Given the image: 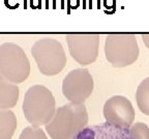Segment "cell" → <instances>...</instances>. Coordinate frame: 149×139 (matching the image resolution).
<instances>
[{"label":"cell","instance_id":"6da1fadb","mask_svg":"<svg viewBox=\"0 0 149 139\" xmlns=\"http://www.w3.org/2000/svg\"><path fill=\"white\" fill-rule=\"evenodd\" d=\"M87 124L88 112L85 105L68 103L56 109L45 128L52 139H72L86 128Z\"/></svg>","mask_w":149,"mask_h":139},{"label":"cell","instance_id":"7a4b0ae2","mask_svg":"<svg viewBox=\"0 0 149 139\" xmlns=\"http://www.w3.org/2000/svg\"><path fill=\"white\" fill-rule=\"evenodd\" d=\"M22 110L31 126H46L56 111L55 98L51 91L45 86H31L24 95Z\"/></svg>","mask_w":149,"mask_h":139},{"label":"cell","instance_id":"3957f363","mask_svg":"<svg viewBox=\"0 0 149 139\" xmlns=\"http://www.w3.org/2000/svg\"><path fill=\"white\" fill-rule=\"evenodd\" d=\"M31 55L38 70L47 76L60 73L66 64V55L62 44L50 37L35 41L31 47Z\"/></svg>","mask_w":149,"mask_h":139},{"label":"cell","instance_id":"277c9868","mask_svg":"<svg viewBox=\"0 0 149 139\" xmlns=\"http://www.w3.org/2000/svg\"><path fill=\"white\" fill-rule=\"evenodd\" d=\"M30 74V62L21 46L14 42L0 44V75L7 81L20 83Z\"/></svg>","mask_w":149,"mask_h":139},{"label":"cell","instance_id":"5b68a950","mask_svg":"<svg viewBox=\"0 0 149 139\" xmlns=\"http://www.w3.org/2000/svg\"><path fill=\"white\" fill-rule=\"evenodd\" d=\"M139 54L140 50L135 34L110 33L106 37V59L114 67L130 66L138 59Z\"/></svg>","mask_w":149,"mask_h":139},{"label":"cell","instance_id":"8992f818","mask_svg":"<svg viewBox=\"0 0 149 139\" xmlns=\"http://www.w3.org/2000/svg\"><path fill=\"white\" fill-rule=\"evenodd\" d=\"M93 77L86 68L74 69L62 81L64 97L74 104H84L93 92Z\"/></svg>","mask_w":149,"mask_h":139},{"label":"cell","instance_id":"52a82bcc","mask_svg":"<svg viewBox=\"0 0 149 139\" xmlns=\"http://www.w3.org/2000/svg\"><path fill=\"white\" fill-rule=\"evenodd\" d=\"M70 56L81 65H89L96 60L100 35L96 33H70L65 35Z\"/></svg>","mask_w":149,"mask_h":139},{"label":"cell","instance_id":"ba28073f","mask_svg":"<svg viewBox=\"0 0 149 139\" xmlns=\"http://www.w3.org/2000/svg\"><path fill=\"white\" fill-rule=\"evenodd\" d=\"M106 123L120 129H130L135 120V109L132 102L124 96H113L104 105Z\"/></svg>","mask_w":149,"mask_h":139},{"label":"cell","instance_id":"9c48e42d","mask_svg":"<svg viewBox=\"0 0 149 139\" xmlns=\"http://www.w3.org/2000/svg\"><path fill=\"white\" fill-rule=\"evenodd\" d=\"M72 139H132L130 129H120L108 123L81 130Z\"/></svg>","mask_w":149,"mask_h":139},{"label":"cell","instance_id":"30bf717a","mask_svg":"<svg viewBox=\"0 0 149 139\" xmlns=\"http://www.w3.org/2000/svg\"><path fill=\"white\" fill-rule=\"evenodd\" d=\"M19 100V88L0 75V109H10Z\"/></svg>","mask_w":149,"mask_h":139},{"label":"cell","instance_id":"8fae6325","mask_svg":"<svg viewBox=\"0 0 149 139\" xmlns=\"http://www.w3.org/2000/svg\"><path fill=\"white\" fill-rule=\"evenodd\" d=\"M17 128V118L10 109H0V139H12Z\"/></svg>","mask_w":149,"mask_h":139},{"label":"cell","instance_id":"7c38bea8","mask_svg":"<svg viewBox=\"0 0 149 139\" xmlns=\"http://www.w3.org/2000/svg\"><path fill=\"white\" fill-rule=\"evenodd\" d=\"M136 101L139 109L149 116V77L141 81L136 93Z\"/></svg>","mask_w":149,"mask_h":139},{"label":"cell","instance_id":"4fadbf2b","mask_svg":"<svg viewBox=\"0 0 149 139\" xmlns=\"http://www.w3.org/2000/svg\"><path fill=\"white\" fill-rule=\"evenodd\" d=\"M19 139H48V137L40 127L29 126L22 130Z\"/></svg>","mask_w":149,"mask_h":139},{"label":"cell","instance_id":"5bb4252c","mask_svg":"<svg viewBox=\"0 0 149 139\" xmlns=\"http://www.w3.org/2000/svg\"><path fill=\"white\" fill-rule=\"evenodd\" d=\"M132 139H149V127L144 123H136L130 128Z\"/></svg>","mask_w":149,"mask_h":139},{"label":"cell","instance_id":"9a60e30c","mask_svg":"<svg viewBox=\"0 0 149 139\" xmlns=\"http://www.w3.org/2000/svg\"><path fill=\"white\" fill-rule=\"evenodd\" d=\"M142 38H143V41H144L145 45L149 49V34H143Z\"/></svg>","mask_w":149,"mask_h":139}]
</instances>
